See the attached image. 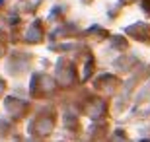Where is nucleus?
I'll return each mask as SVG.
<instances>
[]
</instances>
